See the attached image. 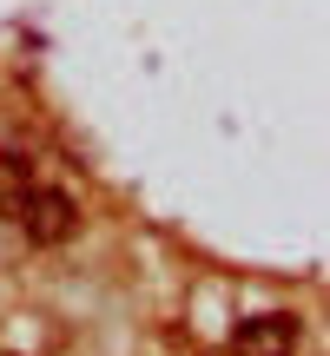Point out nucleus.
Listing matches in <instances>:
<instances>
[{
  "instance_id": "f257e3e1",
  "label": "nucleus",
  "mask_w": 330,
  "mask_h": 356,
  "mask_svg": "<svg viewBox=\"0 0 330 356\" xmlns=\"http://www.w3.org/2000/svg\"><path fill=\"white\" fill-rule=\"evenodd\" d=\"M13 225L26 231V238L40 244V251H53V244H66L79 231V204L66 198V191H53V185H33L26 191V204H20V218Z\"/></svg>"
},
{
  "instance_id": "7ed1b4c3",
  "label": "nucleus",
  "mask_w": 330,
  "mask_h": 356,
  "mask_svg": "<svg viewBox=\"0 0 330 356\" xmlns=\"http://www.w3.org/2000/svg\"><path fill=\"white\" fill-rule=\"evenodd\" d=\"M26 191H33V178H26V159L0 152V218H20Z\"/></svg>"
},
{
  "instance_id": "f03ea898",
  "label": "nucleus",
  "mask_w": 330,
  "mask_h": 356,
  "mask_svg": "<svg viewBox=\"0 0 330 356\" xmlns=\"http://www.w3.org/2000/svg\"><path fill=\"white\" fill-rule=\"evenodd\" d=\"M297 317L291 310H258L231 330V356H297Z\"/></svg>"
}]
</instances>
